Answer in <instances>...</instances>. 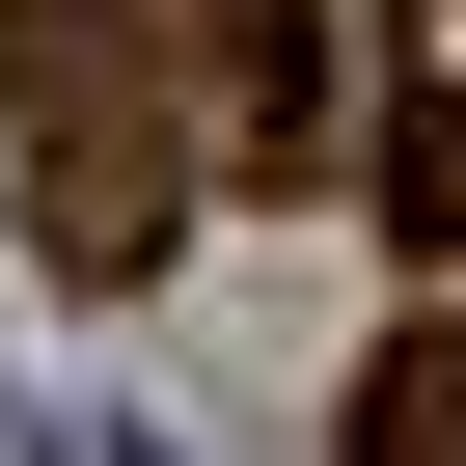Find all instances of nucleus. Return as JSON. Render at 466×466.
Returning a JSON list of instances; mask_svg holds the SVG:
<instances>
[{
    "mask_svg": "<svg viewBox=\"0 0 466 466\" xmlns=\"http://www.w3.org/2000/svg\"><path fill=\"white\" fill-rule=\"evenodd\" d=\"M357 466H466V329H384L357 357Z\"/></svg>",
    "mask_w": 466,
    "mask_h": 466,
    "instance_id": "2",
    "label": "nucleus"
},
{
    "mask_svg": "<svg viewBox=\"0 0 466 466\" xmlns=\"http://www.w3.org/2000/svg\"><path fill=\"white\" fill-rule=\"evenodd\" d=\"M28 219H56V275H137L165 248V192H192V137H165V56H110L83 0H28Z\"/></svg>",
    "mask_w": 466,
    "mask_h": 466,
    "instance_id": "1",
    "label": "nucleus"
},
{
    "mask_svg": "<svg viewBox=\"0 0 466 466\" xmlns=\"http://www.w3.org/2000/svg\"><path fill=\"white\" fill-rule=\"evenodd\" d=\"M0 466H165L137 411H0Z\"/></svg>",
    "mask_w": 466,
    "mask_h": 466,
    "instance_id": "3",
    "label": "nucleus"
}]
</instances>
